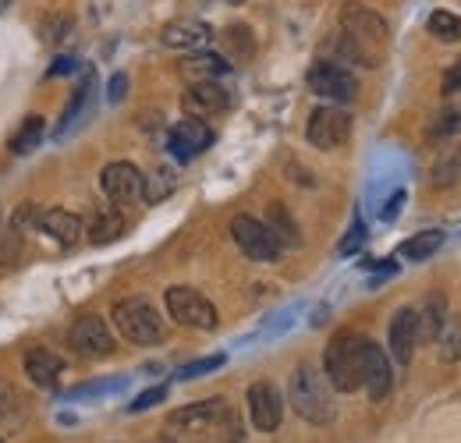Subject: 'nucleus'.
<instances>
[{"instance_id":"f257e3e1","label":"nucleus","mask_w":461,"mask_h":443,"mask_svg":"<svg viewBox=\"0 0 461 443\" xmlns=\"http://www.w3.org/2000/svg\"><path fill=\"white\" fill-rule=\"evenodd\" d=\"M387 40H391V29L376 11L362 7V4H348L341 11V29L330 47H334L338 60L376 68L387 54Z\"/></svg>"},{"instance_id":"f03ea898","label":"nucleus","mask_w":461,"mask_h":443,"mask_svg":"<svg viewBox=\"0 0 461 443\" xmlns=\"http://www.w3.org/2000/svg\"><path fill=\"white\" fill-rule=\"evenodd\" d=\"M288 397H291V404H294V411H298L305 422H312V426H327V422L338 419V404H334V397H330V390H327L323 373H320L316 366H309V362H302V366L291 373Z\"/></svg>"},{"instance_id":"7ed1b4c3","label":"nucleus","mask_w":461,"mask_h":443,"mask_svg":"<svg viewBox=\"0 0 461 443\" xmlns=\"http://www.w3.org/2000/svg\"><path fill=\"white\" fill-rule=\"evenodd\" d=\"M366 344L369 337L362 333H338L327 351H323V369H327V380L330 387L351 393V390L362 387V373H366Z\"/></svg>"},{"instance_id":"20e7f679","label":"nucleus","mask_w":461,"mask_h":443,"mask_svg":"<svg viewBox=\"0 0 461 443\" xmlns=\"http://www.w3.org/2000/svg\"><path fill=\"white\" fill-rule=\"evenodd\" d=\"M111 320H114L117 333L139 348H149V344H160L164 340V320L160 312L146 302V298H121L114 309H111Z\"/></svg>"},{"instance_id":"39448f33","label":"nucleus","mask_w":461,"mask_h":443,"mask_svg":"<svg viewBox=\"0 0 461 443\" xmlns=\"http://www.w3.org/2000/svg\"><path fill=\"white\" fill-rule=\"evenodd\" d=\"M164 305H167V312H171L174 323L192 327V330H213V327L221 323L213 302L203 298L195 287H181V284H177V287H167Z\"/></svg>"},{"instance_id":"423d86ee","label":"nucleus","mask_w":461,"mask_h":443,"mask_svg":"<svg viewBox=\"0 0 461 443\" xmlns=\"http://www.w3.org/2000/svg\"><path fill=\"white\" fill-rule=\"evenodd\" d=\"M230 238L256 263H277L281 252H285V245L274 238V231L267 223H259L256 217H234L230 221Z\"/></svg>"},{"instance_id":"0eeeda50","label":"nucleus","mask_w":461,"mask_h":443,"mask_svg":"<svg viewBox=\"0 0 461 443\" xmlns=\"http://www.w3.org/2000/svg\"><path fill=\"white\" fill-rule=\"evenodd\" d=\"M305 139L312 149H338L351 139V113L341 107H316L309 124H305Z\"/></svg>"},{"instance_id":"6e6552de","label":"nucleus","mask_w":461,"mask_h":443,"mask_svg":"<svg viewBox=\"0 0 461 443\" xmlns=\"http://www.w3.org/2000/svg\"><path fill=\"white\" fill-rule=\"evenodd\" d=\"M245 401H249V419H252V426H256L259 433H277V429H281L285 397H281V390L274 387V384H267V380L252 384L249 393H245Z\"/></svg>"},{"instance_id":"1a4fd4ad","label":"nucleus","mask_w":461,"mask_h":443,"mask_svg":"<svg viewBox=\"0 0 461 443\" xmlns=\"http://www.w3.org/2000/svg\"><path fill=\"white\" fill-rule=\"evenodd\" d=\"M305 82H309V89H312L316 96H323V100H330V104H348V100H355V78L348 75L341 64H334V60L312 64L309 75H305Z\"/></svg>"},{"instance_id":"9d476101","label":"nucleus","mask_w":461,"mask_h":443,"mask_svg":"<svg viewBox=\"0 0 461 443\" xmlns=\"http://www.w3.org/2000/svg\"><path fill=\"white\" fill-rule=\"evenodd\" d=\"M100 185H104V192H107V199H111L114 206H128V203H139V199H142L146 177H142V170L135 164L117 160V164L104 167Z\"/></svg>"},{"instance_id":"9b49d317","label":"nucleus","mask_w":461,"mask_h":443,"mask_svg":"<svg viewBox=\"0 0 461 443\" xmlns=\"http://www.w3.org/2000/svg\"><path fill=\"white\" fill-rule=\"evenodd\" d=\"M210 142H213V131H210V124L203 117H185L167 131V149L174 153L177 164H188L192 157L210 149Z\"/></svg>"},{"instance_id":"f8f14e48","label":"nucleus","mask_w":461,"mask_h":443,"mask_svg":"<svg viewBox=\"0 0 461 443\" xmlns=\"http://www.w3.org/2000/svg\"><path fill=\"white\" fill-rule=\"evenodd\" d=\"M68 344L86 358H107L114 351V333L100 316H82L68 333Z\"/></svg>"},{"instance_id":"ddd939ff","label":"nucleus","mask_w":461,"mask_h":443,"mask_svg":"<svg viewBox=\"0 0 461 443\" xmlns=\"http://www.w3.org/2000/svg\"><path fill=\"white\" fill-rule=\"evenodd\" d=\"M387 348H391V355H394L398 366L411 362V355L419 348V327H415V309L411 305H404V309L394 312V320L387 327Z\"/></svg>"},{"instance_id":"4468645a","label":"nucleus","mask_w":461,"mask_h":443,"mask_svg":"<svg viewBox=\"0 0 461 443\" xmlns=\"http://www.w3.org/2000/svg\"><path fill=\"white\" fill-rule=\"evenodd\" d=\"M362 387L369 390L373 401H384L391 387H394V369H391V358L384 355V348L376 340L366 344V373H362Z\"/></svg>"},{"instance_id":"2eb2a0df","label":"nucleus","mask_w":461,"mask_h":443,"mask_svg":"<svg viewBox=\"0 0 461 443\" xmlns=\"http://www.w3.org/2000/svg\"><path fill=\"white\" fill-rule=\"evenodd\" d=\"M181 107L192 113V117L224 113V111H230V93L221 82H192L188 93L181 96Z\"/></svg>"},{"instance_id":"dca6fc26","label":"nucleus","mask_w":461,"mask_h":443,"mask_svg":"<svg viewBox=\"0 0 461 443\" xmlns=\"http://www.w3.org/2000/svg\"><path fill=\"white\" fill-rule=\"evenodd\" d=\"M160 40L171 47V50H203L210 40H213V29L199 18H177V22H167Z\"/></svg>"},{"instance_id":"f3484780","label":"nucleus","mask_w":461,"mask_h":443,"mask_svg":"<svg viewBox=\"0 0 461 443\" xmlns=\"http://www.w3.org/2000/svg\"><path fill=\"white\" fill-rule=\"evenodd\" d=\"M230 71V64L213 50H192V57H181L177 75L192 86V82H217Z\"/></svg>"},{"instance_id":"a211bd4d","label":"nucleus","mask_w":461,"mask_h":443,"mask_svg":"<svg viewBox=\"0 0 461 443\" xmlns=\"http://www.w3.org/2000/svg\"><path fill=\"white\" fill-rule=\"evenodd\" d=\"M40 227H43V234H50V238L58 241L60 249L78 245V238H82V231H86L82 217H75V213H68V210H47V213H40Z\"/></svg>"},{"instance_id":"6ab92c4d","label":"nucleus","mask_w":461,"mask_h":443,"mask_svg":"<svg viewBox=\"0 0 461 443\" xmlns=\"http://www.w3.org/2000/svg\"><path fill=\"white\" fill-rule=\"evenodd\" d=\"M25 373H29L32 384L54 387L60 380V373H64V362H60V355H54L50 348H29L25 351Z\"/></svg>"},{"instance_id":"aec40b11","label":"nucleus","mask_w":461,"mask_h":443,"mask_svg":"<svg viewBox=\"0 0 461 443\" xmlns=\"http://www.w3.org/2000/svg\"><path fill=\"white\" fill-rule=\"evenodd\" d=\"M447 320V298L444 294H429L419 309H415V327H419V344H433L437 333Z\"/></svg>"},{"instance_id":"412c9836","label":"nucleus","mask_w":461,"mask_h":443,"mask_svg":"<svg viewBox=\"0 0 461 443\" xmlns=\"http://www.w3.org/2000/svg\"><path fill=\"white\" fill-rule=\"evenodd\" d=\"M224 411H228L224 401H199V404L177 408L171 415V426H177V429H203V426H213Z\"/></svg>"},{"instance_id":"4be33fe9","label":"nucleus","mask_w":461,"mask_h":443,"mask_svg":"<svg viewBox=\"0 0 461 443\" xmlns=\"http://www.w3.org/2000/svg\"><path fill=\"white\" fill-rule=\"evenodd\" d=\"M121 234H124V217H121L117 206H104V210L93 213V221H89V241L93 245H111Z\"/></svg>"},{"instance_id":"5701e85b","label":"nucleus","mask_w":461,"mask_h":443,"mask_svg":"<svg viewBox=\"0 0 461 443\" xmlns=\"http://www.w3.org/2000/svg\"><path fill=\"white\" fill-rule=\"evenodd\" d=\"M444 241H447L444 231H419V234H411V238L402 245V256L404 259H411V263H422V259L437 256Z\"/></svg>"},{"instance_id":"b1692460","label":"nucleus","mask_w":461,"mask_h":443,"mask_svg":"<svg viewBox=\"0 0 461 443\" xmlns=\"http://www.w3.org/2000/svg\"><path fill=\"white\" fill-rule=\"evenodd\" d=\"M458 177H461V142H451V146L437 157L429 181H433L437 188H447V185H455Z\"/></svg>"},{"instance_id":"393cba45","label":"nucleus","mask_w":461,"mask_h":443,"mask_svg":"<svg viewBox=\"0 0 461 443\" xmlns=\"http://www.w3.org/2000/svg\"><path fill=\"white\" fill-rule=\"evenodd\" d=\"M43 131H47V124H43V117L40 113H29L25 121H22V128L11 135V153H32L40 142H43Z\"/></svg>"},{"instance_id":"a878e982","label":"nucleus","mask_w":461,"mask_h":443,"mask_svg":"<svg viewBox=\"0 0 461 443\" xmlns=\"http://www.w3.org/2000/svg\"><path fill=\"white\" fill-rule=\"evenodd\" d=\"M458 131H461V104H451V107L437 111V117H433L429 128H426V135H429L433 142H444V139H451V135H458Z\"/></svg>"},{"instance_id":"bb28decb","label":"nucleus","mask_w":461,"mask_h":443,"mask_svg":"<svg viewBox=\"0 0 461 443\" xmlns=\"http://www.w3.org/2000/svg\"><path fill=\"white\" fill-rule=\"evenodd\" d=\"M429 36L440 40V43H458L461 40V14H451V11H433L429 22H426Z\"/></svg>"},{"instance_id":"cd10ccee","label":"nucleus","mask_w":461,"mask_h":443,"mask_svg":"<svg viewBox=\"0 0 461 443\" xmlns=\"http://www.w3.org/2000/svg\"><path fill=\"white\" fill-rule=\"evenodd\" d=\"M440 348V358L444 362H458L461 358V320H444V327L433 340Z\"/></svg>"},{"instance_id":"c85d7f7f","label":"nucleus","mask_w":461,"mask_h":443,"mask_svg":"<svg viewBox=\"0 0 461 443\" xmlns=\"http://www.w3.org/2000/svg\"><path fill=\"white\" fill-rule=\"evenodd\" d=\"M174 192V177L171 170H157L153 177H146V188H142V199L146 203H164Z\"/></svg>"},{"instance_id":"c756f323","label":"nucleus","mask_w":461,"mask_h":443,"mask_svg":"<svg viewBox=\"0 0 461 443\" xmlns=\"http://www.w3.org/2000/svg\"><path fill=\"white\" fill-rule=\"evenodd\" d=\"M71 29H75V18L71 14H47L43 18V40L54 43V47L71 36Z\"/></svg>"},{"instance_id":"7c9ffc66","label":"nucleus","mask_w":461,"mask_h":443,"mask_svg":"<svg viewBox=\"0 0 461 443\" xmlns=\"http://www.w3.org/2000/svg\"><path fill=\"white\" fill-rule=\"evenodd\" d=\"M267 227L274 231V238H277L281 245H294V241H298V231H294V223H291V217L281 206L270 210V223H267Z\"/></svg>"},{"instance_id":"2f4dec72","label":"nucleus","mask_w":461,"mask_h":443,"mask_svg":"<svg viewBox=\"0 0 461 443\" xmlns=\"http://www.w3.org/2000/svg\"><path fill=\"white\" fill-rule=\"evenodd\" d=\"M221 366H224V355H210V358H199V362L185 366V369L177 373V380H195V376H206V373H213V369H221Z\"/></svg>"},{"instance_id":"473e14b6","label":"nucleus","mask_w":461,"mask_h":443,"mask_svg":"<svg viewBox=\"0 0 461 443\" xmlns=\"http://www.w3.org/2000/svg\"><path fill=\"white\" fill-rule=\"evenodd\" d=\"M362 241H366V227H362V221L355 217L351 231H348L345 238H341V245H338V256H351V252H358V249H362Z\"/></svg>"},{"instance_id":"72a5a7b5","label":"nucleus","mask_w":461,"mask_h":443,"mask_svg":"<svg viewBox=\"0 0 461 443\" xmlns=\"http://www.w3.org/2000/svg\"><path fill=\"white\" fill-rule=\"evenodd\" d=\"M164 397H167V387H153V390H146V393H139V397H135L128 408H131V411H146V408L160 404Z\"/></svg>"},{"instance_id":"f704fd0d","label":"nucleus","mask_w":461,"mask_h":443,"mask_svg":"<svg viewBox=\"0 0 461 443\" xmlns=\"http://www.w3.org/2000/svg\"><path fill=\"white\" fill-rule=\"evenodd\" d=\"M14 256H18V231H7L0 238V267H7Z\"/></svg>"},{"instance_id":"c9c22d12","label":"nucleus","mask_w":461,"mask_h":443,"mask_svg":"<svg viewBox=\"0 0 461 443\" xmlns=\"http://www.w3.org/2000/svg\"><path fill=\"white\" fill-rule=\"evenodd\" d=\"M458 89H461V57L444 71V93L451 96V93H458Z\"/></svg>"},{"instance_id":"e433bc0d","label":"nucleus","mask_w":461,"mask_h":443,"mask_svg":"<svg viewBox=\"0 0 461 443\" xmlns=\"http://www.w3.org/2000/svg\"><path fill=\"white\" fill-rule=\"evenodd\" d=\"M402 206H404V192H402V188H398V192L391 195V203H387V206L380 210V217H384V221H394V217L402 213Z\"/></svg>"},{"instance_id":"4c0bfd02","label":"nucleus","mask_w":461,"mask_h":443,"mask_svg":"<svg viewBox=\"0 0 461 443\" xmlns=\"http://www.w3.org/2000/svg\"><path fill=\"white\" fill-rule=\"evenodd\" d=\"M124 89H128V75H114V78H111V89H107V96H111V104H121V96H124Z\"/></svg>"},{"instance_id":"58836bf2","label":"nucleus","mask_w":461,"mask_h":443,"mask_svg":"<svg viewBox=\"0 0 461 443\" xmlns=\"http://www.w3.org/2000/svg\"><path fill=\"white\" fill-rule=\"evenodd\" d=\"M68 71H75V57H60L58 64L50 68V75H68Z\"/></svg>"},{"instance_id":"ea45409f","label":"nucleus","mask_w":461,"mask_h":443,"mask_svg":"<svg viewBox=\"0 0 461 443\" xmlns=\"http://www.w3.org/2000/svg\"><path fill=\"white\" fill-rule=\"evenodd\" d=\"M7 7H11V0H0V14H4V11H7Z\"/></svg>"},{"instance_id":"a19ab883","label":"nucleus","mask_w":461,"mask_h":443,"mask_svg":"<svg viewBox=\"0 0 461 443\" xmlns=\"http://www.w3.org/2000/svg\"><path fill=\"white\" fill-rule=\"evenodd\" d=\"M157 443H174V440H167V437H160V440H157Z\"/></svg>"},{"instance_id":"79ce46f5","label":"nucleus","mask_w":461,"mask_h":443,"mask_svg":"<svg viewBox=\"0 0 461 443\" xmlns=\"http://www.w3.org/2000/svg\"><path fill=\"white\" fill-rule=\"evenodd\" d=\"M228 4H245V0H228Z\"/></svg>"},{"instance_id":"37998d69","label":"nucleus","mask_w":461,"mask_h":443,"mask_svg":"<svg viewBox=\"0 0 461 443\" xmlns=\"http://www.w3.org/2000/svg\"><path fill=\"white\" fill-rule=\"evenodd\" d=\"M0 443H4V440H0Z\"/></svg>"}]
</instances>
